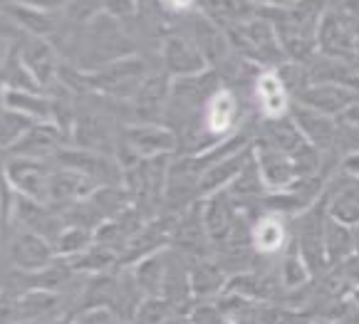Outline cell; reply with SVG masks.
Listing matches in <instances>:
<instances>
[{
	"mask_svg": "<svg viewBox=\"0 0 359 324\" xmlns=\"http://www.w3.org/2000/svg\"><path fill=\"white\" fill-rule=\"evenodd\" d=\"M60 304H62V293L27 290L18 297L6 300L3 324H45V319H53L60 312Z\"/></svg>",
	"mask_w": 359,
	"mask_h": 324,
	"instance_id": "6da1fadb",
	"label": "cell"
},
{
	"mask_svg": "<svg viewBox=\"0 0 359 324\" xmlns=\"http://www.w3.org/2000/svg\"><path fill=\"white\" fill-rule=\"evenodd\" d=\"M8 258H11V267L18 272H43L57 260V253L48 238L32 230H22L11 240Z\"/></svg>",
	"mask_w": 359,
	"mask_h": 324,
	"instance_id": "7a4b0ae2",
	"label": "cell"
},
{
	"mask_svg": "<svg viewBox=\"0 0 359 324\" xmlns=\"http://www.w3.org/2000/svg\"><path fill=\"white\" fill-rule=\"evenodd\" d=\"M6 181L20 193L22 198L45 203L50 201V181L53 174L43 164V159H13L6 169Z\"/></svg>",
	"mask_w": 359,
	"mask_h": 324,
	"instance_id": "3957f363",
	"label": "cell"
},
{
	"mask_svg": "<svg viewBox=\"0 0 359 324\" xmlns=\"http://www.w3.org/2000/svg\"><path fill=\"white\" fill-rule=\"evenodd\" d=\"M171 245H174L176 253H181L186 260H201V258H208L211 238H208L206 223H203V206L194 203L191 211H186L181 218H176Z\"/></svg>",
	"mask_w": 359,
	"mask_h": 324,
	"instance_id": "277c9868",
	"label": "cell"
},
{
	"mask_svg": "<svg viewBox=\"0 0 359 324\" xmlns=\"http://www.w3.org/2000/svg\"><path fill=\"white\" fill-rule=\"evenodd\" d=\"M92 87L114 97H137L144 85V64L139 59H122V62L107 64L104 69L87 77Z\"/></svg>",
	"mask_w": 359,
	"mask_h": 324,
	"instance_id": "5b68a950",
	"label": "cell"
},
{
	"mask_svg": "<svg viewBox=\"0 0 359 324\" xmlns=\"http://www.w3.org/2000/svg\"><path fill=\"white\" fill-rule=\"evenodd\" d=\"M176 146V136L169 129H161L156 124H137L124 129V149L137 161L166 156Z\"/></svg>",
	"mask_w": 359,
	"mask_h": 324,
	"instance_id": "8992f818",
	"label": "cell"
},
{
	"mask_svg": "<svg viewBox=\"0 0 359 324\" xmlns=\"http://www.w3.org/2000/svg\"><path fill=\"white\" fill-rule=\"evenodd\" d=\"M203 223H206V233L211 238V245L226 243L238 228V206L228 191H218L206 198L203 203Z\"/></svg>",
	"mask_w": 359,
	"mask_h": 324,
	"instance_id": "52a82bcc",
	"label": "cell"
},
{
	"mask_svg": "<svg viewBox=\"0 0 359 324\" xmlns=\"http://www.w3.org/2000/svg\"><path fill=\"white\" fill-rule=\"evenodd\" d=\"M100 186H95V178L79 174L72 169H60L53 174V181H50V201L48 206H65L74 208L77 203L87 201L92 193Z\"/></svg>",
	"mask_w": 359,
	"mask_h": 324,
	"instance_id": "ba28073f",
	"label": "cell"
},
{
	"mask_svg": "<svg viewBox=\"0 0 359 324\" xmlns=\"http://www.w3.org/2000/svg\"><path fill=\"white\" fill-rule=\"evenodd\" d=\"M233 40L241 50H248L250 57L260 59V62H278L285 57V50H280V43L275 38V32L265 22H248L241 30L231 32Z\"/></svg>",
	"mask_w": 359,
	"mask_h": 324,
	"instance_id": "9c48e42d",
	"label": "cell"
},
{
	"mask_svg": "<svg viewBox=\"0 0 359 324\" xmlns=\"http://www.w3.org/2000/svg\"><path fill=\"white\" fill-rule=\"evenodd\" d=\"M300 104L310 106L320 114H344L352 104L359 101V92L342 85H310L297 94Z\"/></svg>",
	"mask_w": 359,
	"mask_h": 324,
	"instance_id": "30bf717a",
	"label": "cell"
},
{
	"mask_svg": "<svg viewBox=\"0 0 359 324\" xmlns=\"http://www.w3.org/2000/svg\"><path fill=\"white\" fill-rule=\"evenodd\" d=\"M191 270V293L196 302H206L211 297H221L226 293L228 275L213 258H201V260H189Z\"/></svg>",
	"mask_w": 359,
	"mask_h": 324,
	"instance_id": "8fae6325",
	"label": "cell"
},
{
	"mask_svg": "<svg viewBox=\"0 0 359 324\" xmlns=\"http://www.w3.org/2000/svg\"><path fill=\"white\" fill-rule=\"evenodd\" d=\"M164 62L166 69H169V75L181 80V77L201 75L203 69H206L208 59L203 57L201 48H196L186 38H169L164 48Z\"/></svg>",
	"mask_w": 359,
	"mask_h": 324,
	"instance_id": "7c38bea8",
	"label": "cell"
},
{
	"mask_svg": "<svg viewBox=\"0 0 359 324\" xmlns=\"http://www.w3.org/2000/svg\"><path fill=\"white\" fill-rule=\"evenodd\" d=\"M60 139H62V134H60V129L55 127L53 122H37L35 127L13 146L11 156H15V159H43L50 151L57 154Z\"/></svg>",
	"mask_w": 359,
	"mask_h": 324,
	"instance_id": "4fadbf2b",
	"label": "cell"
},
{
	"mask_svg": "<svg viewBox=\"0 0 359 324\" xmlns=\"http://www.w3.org/2000/svg\"><path fill=\"white\" fill-rule=\"evenodd\" d=\"M169 80L164 75H151L144 80L142 90L134 97V112L139 119L147 122H156L169 106Z\"/></svg>",
	"mask_w": 359,
	"mask_h": 324,
	"instance_id": "5bb4252c",
	"label": "cell"
},
{
	"mask_svg": "<svg viewBox=\"0 0 359 324\" xmlns=\"http://www.w3.org/2000/svg\"><path fill=\"white\" fill-rule=\"evenodd\" d=\"M169 255V250H158V253H151V255H147L132 267V275L137 280V285L142 287L144 297H164Z\"/></svg>",
	"mask_w": 359,
	"mask_h": 324,
	"instance_id": "9a60e30c",
	"label": "cell"
},
{
	"mask_svg": "<svg viewBox=\"0 0 359 324\" xmlns=\"http://www.w3.org/2000/svg\"><path fill=\"white\" fill-rule=\"evenodd\" d=\"M250 156H253V151H241V154L231 156V159L221 161V164H213L208 169H203L201 178H198V193L208 198L218 191H226V186H231L236 181V176L243 171V166L248 164Z\"/></svg>",
	"mask_w": 359,
	"mask_h": 324,
	"instance_id": "2e32d148",
	"label": "cell"
},
{
	"mask_svg": "<svg viewBox=\"0 0 359 324\" xmlns=\"http://www.w3.org/2000/svg\"><path fill=\"white\" fill-rule=\"evenodd\" d=\"M292 122L302 132V136L315 146V149H330L337 139V127L330 122L327 114H320L310 106H297L292 114Z\"/></svg>",
	"mask_w": 359,
	"mask_h": 324,
	"instance_id": "e0dca14e",
	"label": "cell"
},
{
	"mask_svg": "<svg viewBox=\"0 0 359 324\" xmlns=\"http://www.w3.org/2000/svg\"><path fill=\"white\" fill-rule=\"evenodd\" d=\"M320 45L330 57L344 59L354 52V30L342 15H327L320 27Z\"/></svg>",
	"mask_w": 359,
	"mask_h": 324,
	"instance_id": "ac0fdd59",
	"label": "cell"
},
{
	"mask_svg": "<svg viewBox=\"0 0 359 324\" xmlns=\"http://www.w3.org/2000/svg\"><path fill=\"white\" fill-rule=\"evenodd\" d=\"M325 250H327L330 270L342 265L344 260H349V258L354 255V250H357L354 228L337 223V220H332L327 216V223H325Z\"/></svg>",
	"mask_w": 359,
	"mask_h": 324,
	"instance_id": "d6986e66",
	"label": "cell"
},
{
	"mask_svg": "<svg viewBox=\"0 0 359 324\" xmlns=\"http://www.w3.org/2000/svg\"><path fill=\"white\" fill-rule=\"evenodd\" d=\"M22 64H25V69L37 85H50L55 80V75H57L55 52L43 40H27L25 50H22Z\"/></svg>",
	"mask_w": 359,
	"mask_h": 324,
	"instance_id": "ffe728a7",
	"label": "cell"
},
{
	"mask_svg": "<svg viewBox=\"0 0 359 324\" xmlns=\"http://www.w3.org/2000/svg\"><path fill=\"white\" fill-rule=\"evenodd\" d=\"M255 92H258V99L263 112L268 119H280L287 109V87L285 82L280 80L278 72H265V75L258 77V85H255Z\"/></svg>",
	"mask_w": 359,
	"mask_h": 324,
	"instance_id": "44dd1931",
	"label": "cell"
},
{
	"mask_svg": "<svg viewBox=\"0 0 359 324\" xmlns=\"http://www.w3.org/2000/svg\"><path fill=\"white\" fill-rule=\"evenodd\" d=\"M236 99L231 92L218 90L216 94L208 99L206 109H203V129L208 134H226L231 129L233 119H236Z\"/></svg>",
	"mask_w": 359,
	"mask_h": 324,
	"instance_id": "7402d4cb",
	"label": "cell"
},
{
	"mask_svg": "<svg viewBox=\"0 0 359 324\" xmlns=\"http://www.w3.org/2000/svg\"><path fill=\"white\" fill-rule=\"evenodd\" d=\"M62 169H72L79 174L97 178V176H109V161L104 156L95 154L92 149H60L55 154Z\"/></svg>",
	"mask_w": 359,
	"mask_h": 324,
	"instance_id": "603a6c76",
	"label": "cell"
},
{
	"mask_svg": "<svg viewBox=\"0 0 359 324\" xmlns=\"http://www.w3.org/2000/svg\"><path fill=\"white\" fill-rule=\"evenodd\" d=\"M268 183H265L263 178V171H260V164L258 159H255V151L253 156L248 159V164L243 166V171L236 176V181L228 186V193H231L233 198H245V201H250V198H260V201H265V196H268Z\"/></svg>",
	"mask_w": 359,
	"mask_h": 324,
	"instance_id": "cb8c5ba5",
	"label": "cell"
},
{
	"mask_svg": "<svg viewBox=\"0 0 359 324\" xmlns=\"http://www.w3.org/2000/svg\"><path fill=\"white\" fill-rule=\"evenodd\" d=\"M250 238H253V248L260 255H273L278 250H283L285 245V225L280 218L275 216H265V218L255 220V225L250 228Z\"/></svg>",
	"mask_w": 359,
	"mask_h": 324,
	"instance_id": "d4e9b609",
	"label": "cell"
},
{
	"mask_svg": "<svg viewBox=\"0 0 359 324\" xmlns=\"http://www.w3.org/2000/svg\"><path fill=\"white\" fill-rule=\"evenodd\" d=\"M6 109L22 112L30 119H35V122H50L53 119V104L48 99H43L37 92H25V90L6 92Z\"/></svg>",
	"mask_w": 359,
	"mask_h": 324,
	"instance_id": "484cf974",
	"label": "cell"
},
{
	"mask_svg": "<svg viewBox=\"0 0 359 324\" xmlns=\"http://www.w3.org/2000/svg\"><path fill=\"white\" fill-rule=\"evenodd\" d=\"M327 216L349 228H359V186L342 188L327 203Z\"/></svg>",
	"mask_w": 359,
	"mask_h": 324,
	"instance_id": "4316f807",
	"label": "cell"
},
{
	"mask_svg": "<svg viewBox=\"0 0 359 324\" xmlns=\"http://www.w3.org/2000/svg\"><path fill=\"white\" fill-rule=\"evenodd\" d=\"M95 245V230H87V228H79V225H67L62 230V235L57 238L55 243V253L57 258H77L82 253Z\"/></svg>",
	"mask_w": 359,
	"mask_h": 324,
	"instance_id": "83f0119b",
	"label": "cell"
},
{
	"mask_svg": "<svg viewBox=\"0 0 359 324\" xmlns=\"http://www.w3.org/2000/svg\"><path fill=\"white\" fill-rule=\"evenodd\" d=\"M35 124V119H30L27 114L15 112V109H6L3 112V146H6V151H11Z\"/></svg>",
	"mask_w": 359,
	"mask_h": 324,
	"instance_id": "f1b7e54d",
	"label": "cell"
},
{
	"mask_svg": "<svg viewBox=\"0 0 359 324\" xmlns=\"http://www.w3.org/2000/svg\"><path fill=\"white\" fill-rule=\"evenodd\" d=\"M174 314H179L164 297H147L139 307L132 324H166Z\"/></svg>",
	"mask_w": 359,
	"mask_h": 324,
	"instance_id": "f546056e",
	"label": "cell"
},
{
	"mask_svg": "<svg viewBox=\"0 0 359 324\" xmlns=\"http://www.w3.org/2000/svg\"><path fill=\"white\" fill-rule=\"evenodd\" d=\"M310 314L290 304H260V324H307Z\"/></svg>",
	"mask_w": 359,
	"mask_h": 324,
	"instance_id": "4dcf8cb0",
	"label": "cell"
},
{
	"mask_svg": "<svg viewBox=\"0 0 359 324\" xmlns=\"http://www.w3.org/2000/svg\"><path fill=\"white\" fill-rule=\"evenodd\" d=\"M191 324H226V314L218 307V302H196L194 309L189 312Z\"/></svg>",
	"mask_w": 359,
	"mask_h": 324,
	"instance_id": "1f68e13d",
	"label": "cell"
},
{
	"mask_svg": "<svg viewBox=\"0 0 359 324\" xmlns=\"http://www.w3.org/2000/svg\"><path fill=\"white\" fill-rule=\"evenodd\" d=\"M74 324H129L122 317H116L109 307H87L74 314Z\"/></svg>",
	"mask_w": 359,
	"mask_h": 324,
	"instance_id": "d6a6232c",
	"label": "cell"
},
{
	"mask_svg": "<svg viewBox=\"0 0 359 324\" xmlns=\"http://www.w3.org/2000/svg\"><path fill=\"white\" fill-rule=\"evenodd\" d=\"M18 13V17H20L22 22H30L32 25V30H37V32H45V30H50V20H45L43 15H37V13H32V10H27V13H22V10H15Z\"/></svg>",
	"mask_w": 359,
	"mask_h": 324,
	"instance_id": "836d02e7",
	"label": "cell"
},
{
	"mask_svg": "<svg viewBox=\"0 0 359 324\" xmlns=\"http://www.w3.org/2000/svg\"><path fill=\"white\" fill-rule=\"evenodd\" d=\"M344 171L359 181V151H354V154H349L347 159H344Z\"/></svg>",
	"mask_w": 359,
	"mask_h": 324,
	"instance_id": "e575fe53",
	"label": "cell"
},
{
	"mask_svg": "<svg viewBox=\"0 0 359 324\" xmlns=\"http://www.w3.org/2000/svg\"><path fill=\"white\" fill-rule=\"evenodd\" d=\"M352 302V300H349ZM337 324H359V307H354V304H349L347 314H344L342 319H339Z\"/></svg>",
	"mask_w": 359,
	"mask_h": 324,
	"instance_id": "d590c367",
	"label": "cell"
},
{
	"mask_svg": "<svg viewBox=\"0 0 359 324\" xmlns=\"http://www.w3.org/2000/svg\"><path fill=\"white\" fill-rule=\"evenodd\" d=\"M169 10H184V8L191 6V0H161Z\"/></svg>",
	"mask_w": 359,
	"mask_h": 324,
	"instance_id": "8d00e7d4",
	"label": "cell"
},
{
	"mask_svg": "<svg viewBox=\"0 0 359 324\" xmlns=\"http://www.w3.org/2000/svg\"><path fill=\"white\" fill-rule=\"evenodd\" d=\"M22 3H27V8H50L62 3V0H22Z\"/></svg>",
	"mask_w": 359,
	"mask_h": 324,
	"instance_id": "74e56055",
	"label": "cell"
},
{
	"mask_svg": "<svg viewBox=\"0 0 359 324\" xmlns=\"http://www.w3.org/2000/svg\"><path fill=\"white\" fill-rule=\"evenodd\" d=\"M307 324H337V322H330V319H317V317H310Z\"/></svg>",
	"mask_w": 359,
	"mask_h": 324,
	"instance_id": "f35d334b",
	"label": "cell"
},
{
	"mask_svg": "<svg viewBox=\"0 0 359 324\" xmlns=\"http://www.w3.org/2000/svg\"><path fill=\"white\" fill-rule=\"evenodd\" d=\"M349 300H352V304H354V307H359V287H357V290H354L352 295H349Z\"/></svg>",
	"mask_w": 359,
	"mask_h": 324,
	"instance_id": "ab89813d",
	"label": "cell"
},
{
	"mask_svg": "<svg viewBox=\"0 0 359 324\" xmlns=\"http://www.w3.org/2000/svg\"><path fill=\"white\" fill-rule=\"evenodd\" d=\"M37 324H43V322H37Z\"/></svg>",
	"mask_w": 359,
	"mask_h": 324,
	"instance_id": "60d3db41",
	"label": "cell"
},
{
	"mask_svg": "<svg viewBox=\"0 0 359 324\" xmlns=\"http://www.w3.org/2000/svg\"><path fill=\"white\" fill-rule=\"evenodd\" d=\"M273 3H275V0H273Z\"/></svg>",
	"mask_w": 359,
	"mask_h": 324,
	"instance_id": "b9f144b4",
	"label": "cell"
}]
</instances>
